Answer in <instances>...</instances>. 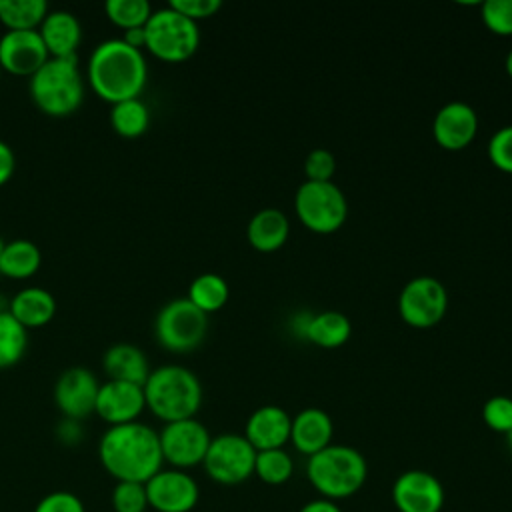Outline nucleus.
Listing matches in <instances>:
<instances>
[{
    "instance_id": "43",
    "label": "nucleus",
    "mask_w": 512,
    "mask_h": 512,
    "mask_svg": "<svg viewBox=\"0 0 512 512\" xmlns=\"http://www.w3.org/2000/svg\"><path fill=\"white\" fill-rule=\"evenodd\" d=\"M504 68H506V74L512 78V48H510V52L506 54V60H504Z\"/></svg>"
},
{
    "instance_id": "39",
    "label": "nucleus",
    "mask_w": 512,
    "mask_h": 512,
    "mask_svg": "<svg viewBox=\"0 0 512 512\" xmlns=\"http://www.w3.org/2000/svg\"><path fill=\"white\" fill-rule=\"evenodd\" d=\"M16 170V154L10 148V144H6L4 140H0V186H4Z\"/></svg>"
},
{
    "instance_id": "25",
    "label": "nucleus",
    "mask_w": 512,
    "mask_h": 512,
    "mask_svg": "<svg viewBox=\"0 0 512 512\" xmlns=\"http://www.w3.org/2000/svg\"><path fill=\"white\" fill-rule=\"evenodd\" d=\"M42 264L40 248L26 238L4 242L0 254V274L12 280H26L38 272Z\"/></svg>"
},
{
    "instance_id": "10",
    "label": "nucleus",
    "mask_w": 512,
    "mask_h": 512,
    "mask_svg": "<svg viewBox=\"0 0 512 512\" xmlns=\"http://www.w3.org/2000/svg\"><path fill=\"white\" fill-rule=\"evenodd\" d=\"M448 308V294L440 280L416 276L404 284L398 296L400 318L412 328L436 326Z\"/></svg>"
},
{
    "instance_id": "18",
    "label": "nucleus",
    "mask_w": 512,
    "mask_h": 512,
    "mask_svg": "<svg viewBox=\"0 0 512 512\" xmlns=\"http://www.w3.org/2000/svg\"><path fill=\"white\" fill-rule=\"evenodd\" d=\"M290 426L292 416L284 408L266 404L256 408L248 416L244 438L252 444L256 452L284 448V444L290 442Z\"/></svg>"
},
{
    "instance_id": "30",
    "label": "nucleus",
    "mask_w": 512,
    "mask_h": 512,
    "mask_svg": "<svg viewBox=\"0 0 512 512\" xmlns=\"http://www.w3.org/2000/svg\"><path fill=\"white\" fill-rule=\"evenodd\" d=\"M254 474L270 486H280L288 482L294 474V460L284 448H274V450H262L256 452V462H254Z\"/></svg>"
},
{
    "instance_id": "33",
    "label": "nucleus",
    "mask_w": 512,
    "mask_h": 512,
    "mask_svg": "<svg viewBox=\"0 0 512 512\" xmlns=\"http://www.w3.org/2000/svg\"><path fill=\"white\" fill-rule=\"evenodd\" d=\"M114 512H144L148 508L146 486L140 482H116L112 490Z\"/></svg>"
},
{
    "instance_id": "31",
    "label": "nucleus",
    "mask_w": 512,
    "mask_h": 512,
    "mask_svg": "<svg viewBox=\"0 0 512 512\" xmlns=\"http://www.w3.org/2000/svg\"><path fill=\"white\" fill-rule=\"evenodd\" d=\"M104 12L114 26L126 32L132 28H144L154 10L146 0H106Z\"/></svg>"
},
{
    "instance_id": "9",
    "label": "nucleus",
    "mask_w": 512,
    "mask_h": 512,
    "mask_svg": "<svg viewBox=\"0 0 512 512\" xmlns=\"http://www.w3.org/2000/svg\"><path fill=\"white\" fill-rule=\"evenodd\" d=\"M254 462L256 450L244 438V434L228 432L210 440L202 466L214 482L222 486H234L242 484L254 474Z\"/></svg>"
},
{
    "instance_id": "23",
    "label": "nucleus",
    "mask_w": 512,
    "mask_h": 512,
    "mask_svg": "<svg viewBox=\"0 0 512 512\" xmlns=\"http://www.w3.org/2000/svg\"><path fill=\"white\" fill-rule=\"evenodd\" d=\"M290 234V222L278 208L258 210L246 228V236L252 248L260 252H274L284 246Z\"/></svg>"
},
{
    "instance_id": "26",
    "label": "nucleus",
    "mask_w": 512,
    "mask_h": 512,
    "mask_svg": "<svg viewBox=\"0 0 512 512\" xmlns=\"http://www.w3.org/2000/svg\"><path fill=\"white\" fill-rule=\"evenodd\" d=\"M228 296H230V288L226 280L216 272H204L190 282L186 298L208 316L220 310L228 302Z\"/></svg>"
},
{
    "instance_id": "14",
    "label": "nucleus",
    "mask_w": 512,
    "mask_h": 512,
    "mask_svg": "<svg viewBox=\"0 0 512 512\" xmlns=\"http://www.w3.org/2000/svg\"><path fill=\"white\" fill-rule=\"evenodd\" d=\"M392 502L398 512H440L444 486L432 472L406 470L392 484Z\"/></svg>"
},
{
    "instance_id": "42",
    "label": "nucleus",
    "mask_w": 512,
    "mask_h": 512,
    "mask_svg": "<svg viewBox=\"0 0 512 512\" xmlns=\"http://www.w3.org/2000/svg\"><path fill=\"white\" fill-rule=\"evenodd\" d=\"M122 40H124L126 44H130L132 48L142 50V48H144V44H146L144 28H132V30H126V32H124V36H122Z\"/></svg>"
},
{
    "instance_id": "38",
    "label": "nucleus",
    "mask_w": 512,
    "mask_h": 512,
    "mask_svg": "<svg viewBox=\"0 0 512 512\" xmlns=\"http://www.w3.org/2000/svg\"><path fill=\"white\" fill-rule=\"evenodd\" d=\"M168 6L198 24V20H206L214 16L222 8V2L220 0H172Z\"/></svg>"
},
{
    "instance_id": "36",
    "label": "nucleus",
    "mask_w": 512,
    "mask_h": 512,
    "mask_svg": "<svg viewBox=\"0 0 512 512\" xmlns=\"http://www.w3.org/2000/svg\"><path fill=\"white\" fill-rule=\"evenodd\" d=\"M336 172V158L330 150L326 148H314L308 152L304 160V174L306 180L312 182H330Z\"/></svg>"
},
{
    "instance_id": "20",
    "label": "nucleus",
    "mask_w": 512,
    "mask_h": 512,
    "mask_svg": "<svg viewBox=\"0 0 512 512\" xmlns=\"http://www.w3.org/2000/svg\"><path fill=\"white\" fill-rule=\"evenodd\" d=\"M334 424L322 408H304L292 418L290 442L304 456H314L332 444Z\"/></svg>"
},
{
    "instance_id": "21",
    "label": "nucleus",
    "mask_w": 512,
    "mask_h": 512,
    "mask_svg": "<svg viewBox=\"0 0 512 512\" xmlns=\"http://www.w3.org/2000/svg\"><path fill=\"white\" fill-rule=\"evenodd\" d=\"M102 368L108 380H120L144 386L150 376L146 354L134 344H114L102 356Z\"/></svg>"
},
{
    "instance_id": "15",
    "label": "nucleus",
    "mask_w": 512,
    "mask_h": 512,
    "mask_svg": "<svg viewBox=\"0 0 512 512\" xmlns=\"http://www.w3.org/2000/svg\"><path fill=\"white\" fill-rule=\"evenodd\" d=\"M50 58L38 30H6L0 38V68L14 76H32Z\"/></svg>"
},
{
    "instance_id": "16",
    "label": "nucleus",
    "mask_w": 512,
    "mask_h": 512,
    "mask_svg": "<svg viewBox=\"0 0 512 512\" xmlns=\"http://www.w3.org/2000/svg\"><path fill=\"white\" fill-rule=\"evenodd\" d=\"M144 408L146 400L142 386L120 380H106L100 384L94 412L110 426H120L136 422Z\"/></svg>"
},
{
    "instance_id": "29",
    "label": "nucleus",
    "mask_w": 512,
    "mask_h": 512,
    "mask_svg": "<svg viewBox=\"0 0 512 512\" xmlns=\"http://www.w3.org/2000/svg\"><path fill=\"white\" fill-rule=\"evenodd\" d=\"M28 346V330L6 310H0V370L18 364Z\"/></svg>"
},
{
    "instance_id": "32",
    "label": "nucleus",
    "mask_w": 512,
    "mask_h": 512,
    "mask_svg": "<svg viewBox=\"0 0 512 512\" xmlns=\"http://www.w3.org/2000/svg\"><path fill=\"white\" fill-rule=\"evenodd\" d=\"M484 26L498 36H512V0H486L480 4Z\"/></svg>"
},
{
    "instance_id": "3",
    "label": "nucleus",
    "mask_w": 512,
    "mask_h": 512,
    "mask_svg": "<svg viewBox=\"0 0 512 512\" xmlns=\"http://www.w3.org/2000/svg\"><path fill=\"white\" fill-rule=\"evenodd\" d=\"M142 388L146 408L164 424L194 418L202 404V384L198 376L178 364H164L150 370Z\"/></svg>"
},
{
    "instance_id": "5",
    "label": "nucleus",
    "mask_w": 512,
    "mask_h": 512,
    "mask_svg": "<svg viewBox=\"0 0 512 512\" xmlns=\"http://www.w3.org/2000/svg\"><path fill=\"white\" fill-rule=\"evenodd\" d=\"M30 98L46 116L64 118L74 114L84 100V78L78 58H48L30 76Z\"/></svg>"
},
{
    "instance_id": "13",
    "label": "nucleus",
    "mask_w": 512,
    "mask_h": 512,
    "mask_svg": "<svg viewBox=\"0 0 512 512\" xmlns=\"http://www.w3.org/2000/svg\"><path fill=\"white\" fill-rule=\"evenodd\" d=\"M144 486L148 508L156 512H190L200 498V488L186 470L162 468Z\"/></svg>"
},
{
    "instance_id": "40",
    "label": "nucleus",
    "mask_w": 512,
    "mask_h": 512,
    "mask_svg": "<svg viewBox=\"0 0 512 512\" xmlns=\"http://www.w3.org/2000/svg\"><path fill=\"white\" fill-rule=\"evenodd\" d=\"M58 436L62 442L66 444H72L76 440L82 438V428L78 426V420H70V418H64L58 426Z\"/></svg>"
},
{
    "instance_id": "19",
    "label": "nucleus",
    "mask_w": 512,
    "mask_h": 512,
    "mask_svg": "<svg viewBox=\"0 0 512 512\" xmlns=\"http://www.w3.org/2000/svg\"><path fill=\"white\" fill-rule=\"evenodd\" d=\"M38 34L50 54V58H76V50L82 42V24L78 16L68 10H48Z\"/></svg>"
},
{
    "instance_id": "34",
    "label": "nucleus",
    "mask_w": 512,
    "mask_h": 512,
    "mask_svg": "<svg viewBox=\"0 0 512 512\" xmlns=\"http://www.w3.org/2000/svg\"><path fill=\"white\" fill-rule=\"evenodd\" d=\"M484 424L500 434H508L512 430V398L508 396H492L482 406Z\"/></svg>"
},
{
    "instance_id": "22",
    "label": "nucleus",
    "mask_w": 512,
    "mask_h": 512,
    "mask_svg": "<svg viewBox=\"0 0 512 512\" xmlns=\"http://www.w3.org/2000/svg\"><path fill=\"white\" fill-rule=\"evenodd\" d=\"M8 312L28 330L46 326L56 314L54 296L40 286H28L18 290L8 302Z\"/></svg>"
},
{
    "instance_id": "35",
    "label": "nucleus",
    "mask_w": 512,
    "mask_h": 512,
    "mask_svg": "<svg viewBox=\"0 0 512 512\" xmlns=\"http://www.w3.org/2000/svg\"><path fill=\"white\" fill-rule=\"evenodd\" d=\"M488 158L498 170L512 174V124L502 126L492 134L488 142Z\"/></svg>"
},
{
    "instance_id": "11",
    "label": "nucleus",
    "mask_w": 512,
    "mask_h": 512,
    "mask_svg": "<svg viewBox=\"0 0 512 512\" xmlns=\"http://www.w3.org/2000/svg\"><path fill=\"white\" fill-rule=\"evenodd\" d=\"M158 438L164 462L176 470L202 464L212 440L208 428L196 418L164 424V428L158 432Z\"/></svg>"
},
{
    "instance_id": "8",
    "label": "nucleus",
    "mask_w": 512,
    "mask_h": 512,
    "mask_svg": "<svg viewBox=\"0 0 512 512\" xmlns=\"http://www.w3.org/2000/svg\"><path fill=\"white\" fill-rule=\"evenodd\" d=\"M208 316L188 298L166 302L154 318V336L170 352H190L204 340Z\"/></svg>"
},
{
    "instance_id": "24",
    "label": "nucleus",
    "mask_w": 512,
    "mask_h": 512,
    "mask_svg": "<svg viewBox=\"0 0 512 512\" xmlns=\"http://www.w3.org/2000/svg\"><path fill=\"white\" fill-rule=\"evenodd\" d=\"M352 334V324L346 314L338 310H326L308 316L302 328V336L320 348H338Z\"/></svg>"
},
{
    "instance_id": "44",
    "label": "nucleus",
    "mask_w": 512,
    "mask_h": 512,
    "mask_svg": "<svg viewBox=\"0 0 512 512\" xmlns=\"http://www.w3.org/2000/svg\"><path fill=\"white\" fill-rule=\"evenodd\" d=\"M506 440H508V448H510V452H512V430L506 434Z\"/></svg>"
},
{
    "instance_id": "6",
    "label": "nucleus",
    "mask_w": 512,
    "mask_h": 512,
    "mask_svg": "<svg viewBox=\"0 0 512 512\" xmlns=\"http://www.w3.org/2000/svg\"><path fill=\"white\" fill-rule=\"evenodd\" d=\"M144 48L164 62H184L200 46L198 24L170 6L152 12L144 26Z\"/></svg>"
},
{
    "instance_id": "45",
    "label": "nucleus",
    "mask_w": 512,
    "mask_h": 512,
    "mask_svg": "<svg viewBox=\"0 0 512 512\" xmlns=\"http://www.w3.org/2000/svg\"><path fill=\"white\" fill-rule=\"evenodd\" d=\"M2 248H4V240L0 238V254H2Z\"/></svg>"
},
{
    "instance_id": "37",
    "label": "nucleus",
    "mask_w": 512,
    "mask_h": 512,
    "mask_svg": "<svg viewBox=\"0 0 512 512\" xmlns=\"http://www.w3.org/2000/svg\"><path fill=\"white\" fill-rule=\"evenodd\" d=\"M34 512H84V504L76 494L66 490H56L44 496L36 504Z\"/></svg>"
},
{
    "instance_id": "4",
    "label": "nucleus",
    "mask_w": 512,
    "mask_h": 512,
    "mask_svg": "<svg viewBox=\"0 0 512 512\" xmlns=\"http://www.w3.org/2000/svg\"><path fill=\"white\" fill-rule=\"evenodd\" d=\"M306 478L320 498L338 502L360 492L368 478V464L356 448L330 444L308 458Z\"/></svg>"
},
{
    "instance_id": "17",
    "label": "nucleus",
    "mask_w": 512,
    "mask_h": 512,
    "mask_svg": "<svg viewBox=\"0 0 512 512\" xmlns=\"http://www.w3.org/2000/svg\"><path fill=\"white\" fill-rule=\"evenodd\" d=\"M478 132L476 110L466 102L444 104L432 120V136L444 150H464Z\"/></svg>"
},
{
    "instance_id": "28",
    "label": "nucleus",
    "mask_w": 512,
    "mask_h": 512,
    "mask_svg": "<svg viewBox=\"0 0 512 512\" xmlns=\"http://www.w3.org/2000/svg\"><path fill=\"white\" fill-rule=\"evenodd\" d=\"M46 14L44 0H0V22L6 30H38Z\"/></svg>"
},
{
    "instance_id": "1",
    "label": "nucleus",
    "mask_w": 512,
    "mask_h": 512,
    "mask_svg": "<svg viewBox=\"0 0 512 512\" xmlns=\"http://www.w3.org/2000/svg\"><path fill=\"white\" fill-rule=\"evenodd\" d=\"M98 456L118 482L146 484L164 464L158 432L138 420L110 426L100 438Z\"/></svg>"
},
{
    "instance_id": "41",
    "label": "nucleus",
    "mask_w": 512,
    "mask_h": 512,
    "mask_svg": "<svg viewBox=\"0 0 512 512\" xmlns=\"http://www.w3.org/2000/svg\"><path fill=\"white\" fill-rule=\"evenodd\" d=\"M298 512H342V508L328 498H316L306 502Z\"/></svg>"
},
{
    "instance_id": "12",
    "label": "nucleus",
    "mask_w": 512,
    "mask_h": 512,
    "mask_svg": "<svg viewBox=\"0 0 512 512\" xmlns=\"http://www.w3.org/2000/svg\"><path fill=\"white\" fill-rule=\"evenodd\" d=\"M100 382L90 368L72 366L64 370L54 384V402L64 418L84 420L96 410Z\"/></svg>"
},
{
    "instance_id": "7",
    "label": "nucleus",
    "mask_w": 512,
    "mask_h": 512,
    "mask_svg": "<svg viewBox=\"0 0 512 512\" xmlns=\"http://www.w3.org/2000/svg\"><path fill=\"white\" fill-rule=\"evenodd\" d=\"M298 220L316 234H332L344 226L348 202L344 192L330 182L304 180L294 196Z\"/></svg>"
},
{
    "instance_id": "27",
    "label": "nucleus",
    "mask_w": 512,
    "mask_h": 512,
    "mask_svg": "<svg viewBox=\"0 0 512 512\" xmlns=\"http://www.w3.org/2000/svg\"><path fill=\"white\" fill-rule=\"evenodd\" d=\"M110 124L122 138H138L148 130L150 110L140 98L116 102L110 110Z\"/></svg>"
},
{
    "instance_id": "2",
    "label": "nucleus",
    "mask_w": 512,
    "mask_h": 512,
    "mask_svg": "<svg viewBox=\"0 0 512 512\" xmlns=\"http://www.w3.org/2000/svg\"><path fill=\"white\" fill-rule=\"evenodd\" d=\"M86 80L96 96L110 104L140 98L148 80L146 56L122 38L104 40L88 58Z\"/></svg>"
}]
</instances>
